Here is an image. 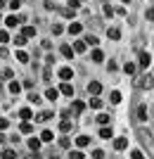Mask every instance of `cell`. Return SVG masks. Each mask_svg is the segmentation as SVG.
<instances>
[{
  "instance_id": "12",
  "label": "cell",
  "mask_w": 154,
  "mask_h": 159,
  "mask_svg": "<svg viewBox=\"0 0 154 159\" xmlns=\"http://www.w3.org/2000/svg\"><path fill=\"white\" fill-rule=\"evenodd\" d=\"M107 36H109L112 40H119V38H121V31H119V29H107Z\"/></svg>"
},
{
  "instance_id": "31",
  "label": "cell",
  "mask_w": 154,
  "mask_h": 159,
  "mask_svg": "<svg viewBox=\"0 0 154 159\" xmlns=\"http://www.w3.org/2000/svg\"><path fill=\"white\" fill-rule=\"evenodd\" d=\"M14 45H26V38H24V36H17V38H14Z\"/></svg>"
},
{
  "instance_id": "44",
  "label": "cell",
  "mask_w": 154,
  "mask_h": 159,
  "mask_svg": "<svg viewBox=\"0 0 154 159\" xmlns=\"http://www.w3.org/2000/svg\"><path fill=\"white\" fill-rule=\"evenodd\" d=\"M29 100H31L33 105H38V102H40V95H33V93H31V98H29Z\"/></svg>"
},
{
  "instance_id": "18",
  "label": "cell",
  "mask_w": 154,
  "mask_h": 159,
  "mask_svg": "<svg viewBox=\"0 0 154 159\" xmlns=\"http://www.w3.org/2000/svg\"><path fill=\"white\" fill-rule=\"evenodd\" d=\"M36 36V29L33 26H24V38H33Z\"/></svg>"
},
{
  "instance_id": "5",
  "label": "cell",
  "mask_w": 154,
  "mask_h": 159,
  "mask_svg": "<svg viewBox=\"0 0 154 159\" xmlns=\"http://www.w3.org/2000/svg\"><path fill=\"white\" fill-rule=\"evenodd\" d=\"M138 138H140L142 143H149V138H152V133H149L147 128H138Z\"/></svg>"
},
{
  "instance_id": "41",
  "label": "cell",
  "mask_w": 154,
  "mask_h": 159,
  "mask_svg": "<svg viewBox=\"0 0 154 159\" xmlns=\"http://www.w3.org/2000/svg\"><path fill=\"white\" fill-rule=\"evenodd\" d=\"M81 2H86V0H69V5L74 7V10H76V7H78V5H81Z\"/></svg>"
},
{
  "instance_id": "11",
  "label": "cell",
  "mask_w": 154,
  "mask_h": 159,
  "mask_svg": "<svg viewBox=\"0 0 154 159\" xmlns=\"http://www.w3.org/2000/svg\"><path fill=\"white\" fill-rule=\"evenodd\" d=\"M59 128H62V131H64V133H69V131H71V128H74V124H71V121H69V119H62Z\"/></svg>"
},
{
  "instance_id": "35",
  "label": "cell",
  "mask_w": 154,
  "mask_h": 159,
  "mask_svg": "<svg viewBox=\"0 0 154 159\" xmlns=\"http://www.w3.org/2000/svg\"><path fill=\"white\" fill-rule=\"evenodd\" d=\"M130 159H145V157H142L140 150H133V152H130Z\"/></svg>"
},
{
  "instance_id": "7",
  "label": "cell",
  "mask_w": 154,
  "mask_h": 159,
  "mask_svg": "<svg viewBox=\"0 0 154 159\" xmlns=\"http://www.w3.org/2000/svg\"><path fill=\"white\" fill-rule=\"evenodd\" d=\"M5 24H7V26H10V29H14V26H19V24H21V19H19V17H14V14H12V17H7V19H5Z\"/></svg>"
},
{
  "instance_id": "37",
  "label": "cell",
  "mask_w": 154,
  "mask_h": 159,
  "mask_svg": "<svg viewBox=\"0 0 154 159\" xmlns=\"http://www.w3.org/2000/svg\"><path fill=\"white\" fill-rule=\"evenodd\" d=\"M93 159H104V152H102V150H95V152H93Z\"/></svg>"
},
{
  "instance_id": "26",
  "label": "cell",
  "mask_w": 154,
  "mask_h": 159,
  "mask_svg": "<svg viewBox=\"0 0 154 159\" xmlns=\"http://www.w3.org/2000/svg\"><path fill=\"white\" fill-rule=\"evenodd\" d=\"M83 109H86V105H83V102H74V114H81Z\"/></svg>"
},
{
  "instance_id": "46",
  "label": "cell",
  "mask_w": 154,
  "mask_h": 159,
  "mask_svg": "<svg viewBox=\"0 0 154 159\" xmlns=\"http://www.w3.org/2000/svg\"><path fill=\"white\" fill-rule=\"evenodd\" d=\"M104 14H107V17H112V14H114V10H112L109 5H104Z\"/></svg>"
},
{
  "instance_id": "9",
  "label": "cell",
  "mask_w": 154,
  "mask_h": 159,
  "mask_svg": "<svg viewBox=\"0 0 154 159\" xmlns=\"http://www.w3.org/2000/svg\"><path fill=\"white\" fill-rule=\"evenodd\" d=\"M52 119V112H40L38 116H36V121H40V124H45V121Z\"/></svg>"
},
{
  "instance_id": "25",
  "label": "cell",
  "mask_w": 154,
  "mask_h": 159,
  "mask_svg": "<svg viewBox=\"0 0 154 159\" xmlns=\"http://www.w3.org/2000/svg\"><path fill=\"white\" fill-rule=\"evenodd\" d=\"M59 12L64 17H74V7H59Z\"/></svg>"
},
{
  "instance_id": "4",
  "label": "cell",
  "mask_w": 154,
  "mask_h": 159,
  "mask_svg": "<svg viewBox=\"0 0 154 159\" xmlns=\"http://www.w3.org/2000/svg\"><path fill=\"white\" fill-rule=\"evenodd\" d=\"M149 64H152V55H149V52H140V66H142V69H147Z\"/></svg>"
},
{
  "instance_id": "21",
  "label": "cell",
  "mask_w": 154,
  "mask_h": 159,
  "mask_svg": "<svg viewBox=\"0 0 154 159\" xmlns=\"http://www.w3.org/2000/svg\"><path fill=\"white\" fill-rule=\"evenodd\" d=\"M0 157H2V159H17V152H14V150H5Z\"/></svg>"
},
{
  "instance_id": "2",
  "label": "cell",
  "mask_w": 154,
  "mask_h": 159,
  "mask_svg": "<svg viewBox=\"0 0 154 159\" xmlns=\"http://www.w3.org/2000/svg\"><path fill=\"white\" fill-rule=\"evenodd\" d=\"M88 90L97 98V95H100V90H102V83H100V81H90V83H88Z\"/></svg>"
},
{
  "instance_id": "13",
  "label": "cell",
  "mask_w": 154,
  "mask_h": 159,
  "mask_svg": "<svg viewBox=\"0 0 154 159\" xmlns=\"http://www.w3.org/2000/svg\"><path fill=\"white\" fill-rule=\"evenodd\" d=\"M62 55L71 60V57H74V48H71V45H62Z\"/></svg>"
},
{
  "instance_id": "45",
  "label": "cell",
  "mask_w": 154,
  "mask_h": 159,
  "mask_svg": "<svg viewBox=\"0 0 154 159\" xmlns=\"http://www.w3.org/2000/svg\"><path fill=\"white\" fill-rule=\"evenodd\" d=\"M147 19L154 21V7H149V10H147Z\"/></svg>"
},
{
  "instance_id": "30",
  "label": "cell",
  "mask_w": 154,
  "mask_h": 159,
  "mask_svg": "<svg viewBox=\"0 0 154 159\" xmlns=\"http://www.w3.org/2000/svg\"><path fill=\"white\" fill-rule=\"evenodd\" d=\"M112 102H114V105H119V102H121V93H119V90L112 93Z\"/></svg>"
},
{
  "instance_id": "17",
  "label": "cell",
  "mask_w": 154,
  "mask_h": 159,
  "mask_svg": "<svg viewBox=\"0 0 154 159\" xmlns=\"http://www.w3.org/2000/svg\"><path fill=\"white\" fill-rule=\"evenodd\" d=\"M19 90H21V83H17V81H12V83H10V93H12V95H17V93H19Z\"/></svg>"
},
{
  "instance_id": "38",
  "label": "cell",
  "mask_w": 154,
  "mask_h": 159,
  "mask_svg": "<svg viewBox=\"0 0 154 159\" xmlns=\"http://www.w3.org/2000/svg\"><path fill=\"white\" fill-rule=\"evenodd\" d=\"M88 43H90V45H97V38H95V36H88V38H86V45H88Z\"/></svg>"
},
{
  "instance_id": "16",
  "label": "cell",
  "mask_w": 154,
  "mask_h": 159,
  "mask_svg": "<svg viewBox=\"0 0 154 159\" xmlns=\"http://www.w3.org/2000/svg\"><path fill=\"white\" fill-rule=\"evenodd\" d=\"M138 119L147 121V107H138Z\"/></svg>"
},
{
  "instance_id": "28",
  "label": "cell",
  "mask_w": 154,
  "mask_h": 159,
  "mask_svg": "<svg viewBox=\"0 0 154 159\" xmlns=\"http://www.w3.org/2000/svg\"><path fill=\"white\" fill-rule=\"evenodd\" d=\"M40 140H45V143H50V140H52V131H43Z\"/></svg>"
},
{
  "instance_id": "3",
  "label": "cell",
  "mask_w": 154,
  "mask_h": 159,
  "mask_svg": "<svg viewBox=\"0 0 154 159\" xmlns=\"http://www.w3.org/2000/svg\"><path fill=\"white\" fill-rule=\"evenodd\" d=\"M59 93H62V95H69V98H71V95H74V86H71L69 81H64V83L59 86Z\"/></svg>"
},
{
  "instance_id": "40",
  "label": "cell",
  "mask_w": 154,
  "mask_h": 159,
  "mask_svg": "<svg viewBox=\"0 0 154 159\" xmlns=\"http://www.w3.org/2000/svg\"><path fill=\"white\" fill-rule=\"evenodd\" d=\"M10 7H12V10H19V7H21V0H12V2H10Z\"/></svg>"
},
{
  "instance_id": "1",
  "label": "cell",
  "mask_w": 154,
  "mask_h": 159,
  "mask_svg": "<svg viewBox=\"0 0 154 159\" xmlns=\"http://www.w3.org/2000/svg\"><path fill=\"white\" fill-rule=\"evenodd\" d=\"M138 86L140 88H154V76H142V79L138 81Z\"/></svg>"
},
{
  "instance_id": "36",
  "label": "cell",
  "mask_w": 154,
  "mask_h": 159,
  "mask_svg": "<svg viewBox=\"0 0 154 159\" xmlns=\"http://www.w3.org/2000/svg\"><path fill=\"white\" fill-rule=\"evenodd\" d=\"M21 133H31V124H29V121L21 124Z\"/></svg>"
},
{
  "instance_id": "6",
  "label": "cell",
  "mask_w": 154,
  "mask_h": 159,
  "mask_svg": "<svg viewBox=\"0 0 154 159\" xmlns=\"http://www.w3.org/2000/svg\"><path fill=\"white\" fill-rule=\"evenodd\" d=\"M59 79H62V81H69V79H74V71H71L69 66H64V69H59Z\"/></svg>"
},
{
  "instance_id": "42",
  "label": "cell",
  "mask_w": 154,
  "mask_h": 159,
  "mask_svg": "<svg viewBox=\"0 0 154 159\" xmlns=\"http://www.w3.org/2000/svg\"><path fill=\"white\" fill-rule=\"evenodd\" d=\"M7 126H10V121H7V119H0V131H5Z\"/></svg>"
},
{
  "instance_id": "23",
  "label": "cell",
  "mask_w": 154,
  "mask_h": 159,
  "mask_svg": "<svg viewBox=\"0 0 154 159\" xmlns=\"http://www.w3.org/2000/svg\"><path fill=\"white\" fill-rule=\"evenodd\" d=\"M100 138L109 140V138H112V128H107V126H104V128H102V131H100Z\"/></svg>"
},
{
  "instance_id": "8",
  "label": "cell",
  "mask_w": 154,
  "mask_h": 159,
  "mask_svg": "<svg viewBox=\"0 0 154 159\" xmlns=\"http://www.w3.org/2000/svg\"><path fill=\"white\" fill-rule=\"evenodd\" d=\"M114 147H116V150H126V147H128V138H116Z\"/></svg>"
},
{
  "instance_id": "43",
  "label": "cell",
  "mask_w": 154,
  "mask_h": 159,
  "mask_svg": "<svg viewBox=\"0 0 154 159\" xmlns=\"http://www.w3.org/2000/svg\"><path fill=\"white\" fill-rule=\"evenodd\" d=\"M59 145H62V147H69V145H71V140H69V138H62Z\"/></svg>"
},
{
  "instance_id": "34",
  "label": "cell",
  "mask_w": 154,
  "mask_h": 159,
  "mask_svg": "<svg viewBox=\"0 0 154 159\" xmlns=\"http://www.w3.org/2000/svg\"><path fill=\"white\" fill-rule=\"evenodd\" d=\"M71 159H86V154L81 152V150H76V152H71Z\"/></svg>"
},
{
  "instance_id": "47",
  "label": "cell",
  "mask_w": 154,
  "mask_h": 159,
  "mask_svg": "<svg viewBox=\"0 0 154 159\" xmlns=\"http://www.w3.org/2000/svg\"><path fill=\"white\" fill-rule=\"evenodd\" d=\"M62 31H64V29H62L59 24H55V26H52V33H62Z\"/></svg>"
},
{
  "instance_id": "39",
  "label": "cell",
  "mask_w": 154,
  "mask_h": 159,
  "mask_svg": "<svg viewBox=\"0 0 154 159\" xmlns=\"http://www.w3.org/2000/svg\"><path fill=\"white\" fill-rule=\"evenodd\" d=\"M10 40V36H7V31H0V43H7Z\"/></svg>"
},
{
  "instance_id": "24",
  "label": "cell",
  "mask_w": 154,
  "mask_h": 159,
  "mask_svg": "<svg viewBox=\"0 0 154 159\" xmlns=\"http://www.w3.org/2000/svg\"><path fill=\"white\" fill-rule=\"evenodd\" d=\"M102 60H104L102 50H93V62H102Z\"/></svg>"
},
{
  "instance_id": "49",
  "label": "cell",
  "mask_w": 154,
  "mask_h": 159,
  "mask_svg": "<svg viewBox=\"0 0 154 159\" xmlns=\"http://www.w3.org/2000/svg\"><path fill=\"white\" fill-rule=\"evenodd\" d=\"M123 2H130V0H123Z\"/></svg>"
},
{
  "instance_id": "19",
  "label": "cell",
  "mask_w": 154,
  "mask_h": 159,
  "mask_svg": "<svg viewBox=\"0 0 154 159\" xmlns=\"http://www.w3.org/2000/svg\"><path fill=\"white\" fill-rule=\"evenodd\" d=\"M57 95H59V90H55V88H47L45 98H47V100H57Z\"/></svg>"
},
{
  "instance_id": "15",
  "label": "cell",
  "mask_w": 154,
  "mask_h": 159,
  "mask_svg": "<svg viewBox=\"0 0 154 159\" xmlns=\"http://www.w3.org/2000/svg\"><path fill=\"white\" fill-rule=\"evenodd\" d=\"M88 143H90V138H88V135H78V138H76V145H78V147H86Z\"/></svg>"
},
{
  "instance_id": "22",
  "label": "cell",
  "mask_w": 154,
  "mask_h": 159,
  "mask_svg": "<svg viewBox=\"0 0 154 159\" xmlns=\"http://www.w3.org/2000/svg\"><path fill=\"white\" fill-rule=\"evenodd\" d=\"M81 29H83V26H81L78 21H74V24L69 26V33H74V36H76V33H81Z\"/></svg>"
},
{
  "instance_id": "14",
  "label": "cell",
  "mask_w": 154,
  "mask_h": 159,
  "mask_svg": "<svg viewBox=\"0 0 154 159\" xmlns=\"http://www.w3.org/2000/svg\"><path fill=\"white\" fill-rule=\"evenodd\" d=\"M19 116H21V119H24V121H29V119H31V116H33V112H31L29 107H24V109H21V112H19Z\"/></svg>"
},
{
  "instance_id": "33",
  "label": "cell",
  "mask_w": 154,
  "mask_h": 159,
  "mask_svg": "<svg viewBox=\"0 0 154 159\" xmlns=\"http://www.w3.org/2000/svg\"><path fill=\"white\" fill-rule=\"evenodd\" d=\"M123 71H126V74H135V64H130V62H128V64L123 66Z\"/></svg>"
},
{
  "instance_id": "32",
  "label": "cell",
  "mask_w": 154,
  "mask_h": 159,
  "mask_svg": "<svg viewBox=\"0 0 154 159\" xmlns=\"http://www.w3.org/2000/svg\"><path fill=\"white\" fill-rule=\"evenodd\" d=\"M90 107H95V109H100V107H102V100L93 98V100H90Z\"/></svg>"
},
{
  "instance_id": "48",
  "label": "cell",
  "mask_w": 154,
  "mask_h": 159,
  "mask_svg": "<svg viewBox=\"0 0 154 159\" xmlns=\"http://www.w3.org/2000/svg\"><path fill=\"white\" fill-rule=\"evenodd\" d=\"M0 7H5V0H0Z\"/></svg>"
},
{
  "instance_id": "27",
  "label": "cell",
  "mask_w": 154,
  "mask_h": 159,
  "mask_svg": "<svg viewBox=\"0 0 154 159\" xmlns=\"http://www.w3.org/2000/svg\"><path fill=\"white\" fill-rule=\"evenodd\" d=\"M109 119H112V116H107V114H100V116H97V121H100L102 126H107V124H109Z\"/></svg>"
},
{
  "instance_id": "10",
  "label": "cell",
  "mask_w": 154,
  "mask_h": 159,
  "mask_svg": "<svg viewBox=\"0 0 154 159\" xmlns=\"http://www.w3.org/2000/svg\"><path fill=\"white\" fill-rule=\"evenodd\" d=\"M86 40H76V43H74V52H86Z\"/></svg>"
},
{
  "instance_id": "29",
  "label": "cell",
  "mask_w": 154,
  "mask_h": 159,
  "mask_svg": "<svg viewBox=\"0 0 154 159\" xmlns=\"http://www.w3.org/2000/svg\"><path fill=\"white\" fill-rule=\"evenodd\" d=\"M17 60L19 62H29V55L24 52V50H19V52H17Z\"/></svg>"
},
{
  "instance_id": "20",
  "label": "cell",
  "mask_w": 154,
  "mask_h": 159,
  "mask_svg": "<svg viewBox=\"0 0 154 159\" xmlns=\"http://www.w3.org/2000/svg\"><path fill=\"white\" fill-rule=\"evenodd\" d=\"M29 147H31V152H36V150L40 147V140L38 138H31V140H29Z\"/></svg>"
}]
</instances>
